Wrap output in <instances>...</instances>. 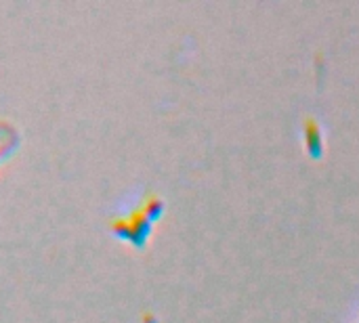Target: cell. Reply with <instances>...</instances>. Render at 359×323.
<instances>
[{
    "mask_svg": "<svg viewBox=\"0 0 359 323\" xmlns=\"http://www.w3.org/2000/svg\"><path fill=\"white\" fill-rule=\"evenodd\" d=\"M15 145H17V130L8 122L0 120V162L13 151Z\"/></svg>",
    "mask_w": 359,
    "mask_h": 323,
    "instance_id": "3957f363",
    "label": "cell"
},
{
    "mask_svg": "<svg viewBox=\"0 0 359 323\" xmlns=\"http://www.w3.org/2000/svg\"><path fill=\"white\" fill-rule=\"evenodd\" d=\"M151 223L154 221L143 212V208H139L130 217L120 219V221H114L111 227H114V231L120 238H124V240H128V242H133L137 246H143L145 240H147V235H149V231H151Z\"/></svg>",
    "mask_w": 359,
    "mask_h": 323,
    "instance_id": "6da1fadb",
    "label": "cell"
},
{
    "mask_svg": "<svg viewBox=\"0 0 359 323\" xmlns=\"http://www.w3.org/2000/svg\"><path fill=\"white\" fill-rule=\"evenodd\" d=\"M303 139H305V149L311 158H322L324 153V135L316 118H305L303 122Z\"/></svg>",
    "mask_w": 359,
    "mask_h": 323,
    "instance_id": "7a4b0ae2",
    "label": "cell"
}]
</instances>
